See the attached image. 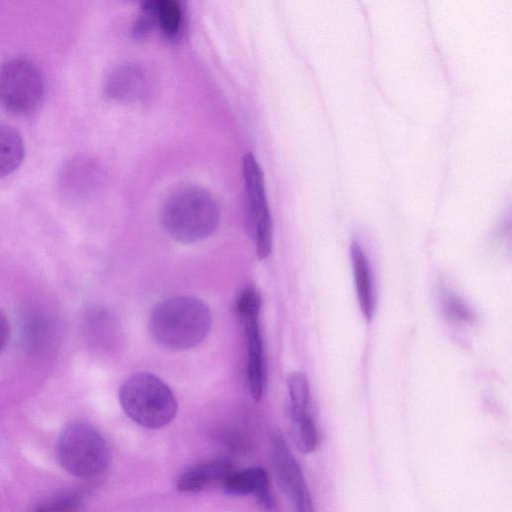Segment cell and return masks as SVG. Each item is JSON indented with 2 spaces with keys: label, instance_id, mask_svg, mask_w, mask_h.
<instances>
[{
  "label": "cell",
  "instance_id": "obj_1",
  "mask_svg": "<svg viewBox=\"0 0 512 512\" xmlns=\"http://www.w3.org/2000/svg\"><path fill=\"white\" fill-rule=\"evenodd\" d=\"M212 315L208 305L193 296H173L159 301L151 310L148 327L160 346L187 350L198 346L210 333Z\"/></svg>",
  "mask_w": 512,
  "mask_h": 512
},
{
  "label": "cell",
  "instance_id": "obj_2",
  "mask_svg": "<svg viewBox=\"0 0 512 512\" xmlns=\"http://www.w3.org/2000/svg\"><path fill=\"white\" fill-rule=\"evenodd\" d=\"M219 207L206 189L188 185L174 191L164 203L161 222L170 237L195 243L212 235L219 224Z\"/></svg>",
  "mask_w": 512,
  "mask_h": 512
},
{
  "label": "cell",
  "instance_id": "obj_3",
  "mask_svg": "<svg viewBox=\"0 0 512 512\" xmlns=\"http://www.w3.org/2000/svg\"><path fill=\"white\" fill-rule=\"evenodd\" d=\"M125 414L140 426L158 429L176 416L178 403L173 391L159 377L138 372L130 375L118 392Z\"/></svg>",
  "mask_w": 512,
  "mask_h": 512
},
{
  "label": "cell",
  "instance_id": "obj_4",
  "mask_svg": "<svg viewBox=\"0 0 512 512\" xmlns=\"http://www.w3.org/2000/svg\"><path fill=\"white\" fill-rule=\"evenodd\" d=\"M58 459L70 474L91 478L104 472L111 460L109 445L93 426L74 422L67 425L57 442Z\"/></svg>",
  "mask_w": 512,
  "mask_h": 512
},
{
  "label": "cell",
  "instance_id": "obj_5",
  "mask_svg": "<svg viewBox=\"0 0 512 512\" xmlns=\"http://www.w3.org/2000/svg\"><path fill=\"white\" fill-rule=\"evenodd\" d=\"M45 92L38 66L23 57H12L0 64V106L7 112L24 116L41 104Z\"/></svg>",
  "mask_w": 512,
  "mask_h": 512
},
{
  "label": "cell",
  "instance_id": "obj_6",
  "mask_svg": "<svg viewBox=\"0 0 512 512\" xmlns=\"http://www.w3.org/2000/svg\"><path fill=\"white\" fill-rule=\"evenodd\" d=\"M260 306V295L254 286H248L241 292L236 305L246 335L249 392L256 401L261 400L265 389L264 351L259 326Z\"/></svg>",
  "mask_w": 512,
  "mask_h": 512
},
{
  "label": "cell",
  "instance_id": "obj_7",
  "mask_svg": "<svg viewBox=\"0 0 512 512\" xmlns=\"http://www.w3.org/2000/svg\"><path fill=\"white\" fill-rule=\"evenodd\" d=\"M242 169L256 254L259 260H263L271 253L273 239L272 219L266 196L264 175L256 158L251 153L243 157Z\"/></svg>",
  "mask_w": 512,
  "mask_h": 512
},
{
  "label": "cell",
  "instance_id": "obj_8",
  "mask_svg": "<svg viewBox=\"0 0 512 512\" xmlns=\"http://www.w3.org/2000/svg\"><path fill=\"white\" fill-rule=\"evenodd\" d=\"M271 460L276 478L291 501L295 512H313L310 492L302 470L281 435L271 442Z\"/></svg>",
  "mask_w": 512,
  "mask_h": 512
},
{
  "label": "cell",
  "instance_id": "obj_9",
  "mask_svg": "<svg viewBox=\"0 0 512 512\" xmlns=\"http://www.w3.org/2000/svg\"><path fill=\"white\" fill-rule=\"evenodd\" d=\"M150 88L146 71L135 64H123L114 68L105 81L108 97L131 102L144 98Z\"/></svg>",
  "mask_w": 512,
  "mask_h": 512
},
{
  "label": "cell",
  "instance_id": "obj_10",
  "mask_svg": "<svg viewBox=\"0 0 512 512\" xmlns=\"http://www.w3.org/2000/svg\"><path fill=\"white\" fill-rule=\"evenodd\" d=\"M224 491L233 496L253 495L265 510H271L274 500L267 472L261 467L233 471L222 483Z\"/></svg>",
  "mask_w": 512,
  "mask_h": 512
},
{
  "label": "cell",
  "instance_id": "obj_11",
  "mask_svg": "<svg viewBox=\"0 0 512 512\" xmlns=\"http://www.w3.org/2000/svg\"><path fill=\"white\" fill-rule=\"evenodd\" d=\"M233 471H235L233 464L227 459L209 460L196 464L181 473L176 487L182 492H198L211 483H223Z\"/></svg>",
  "mask_w": 512,
  "mask_h": 512
},
{
  "label": "cell",
  "instance_id": "obj_12",
  "mask_svg": "<svg viewBox=\"0 0 512 512\" xmlns=\"http://www.w3.org/2000/svg\"><path fill=\"white\" fill-rule=\"evenodd\" d=\"M356 293L364 317L370 321L375 311V297L372 276L367 258L361 246L353 242L350 247Z\"/></svg>",
  "mask_w": 512,
  "mask_h": 512
},
{
  "label": "cell",
  "instance_id": "obj_13",
  "mask_svg": "<svg viewBox=\"0 0 512 512\" xmlns=\"http://www.w3.org/2000/svg\"><path fill=\"white\" fill-rule=\"evenodd\" d=\"M25 154L21 135L10 125L0 122V178L13 173Z\"/></svg>",
  "mask_w": 512,
  "mask_h": 512
},
{
  "label": "cell",
  "instance_id": "obj_14",
  "mask_svg": "<svg viewBox=\"0 0 512 512\" xmlns=\"http://www.w3.org/2000/svg\"><path fill=\"white\" fill-rule=\"evenodd\" d=\"M290 397V416L293 426L308 419L310 414V390L306 376L302 372H294L288 378Z\"/></svg>",
  "mask_w": 512,
  "mask_h": 512
},
{
  "label": "cell",
  "instance_id": "obj_15",
  "mask_svg": "<svg viewBox=\"0 0 512 512\" xmlns=\"http://www.w3.org/2000/svg\"><path fill=\"white\" fill-rule=\"evenodd\" d=\"M156 22L164 33L175 36L182 23V12L177 2L172 0L154 1Z\"/></svg>",
  "mask_w": 512,
  "mask_h": 512
},
{
  "label": "cell",
  "instance_id": "obj_16",
  "mask_svg": "<svg viewBox=\"0 0 512 512\" xmlns=\"http://www.w3.org/2000/svg\"><path fill=\"white\" fill-rule=\"evenodd\" d=\"M67 168L64 183L69 188H91L99 176L97 167L85 160H77Z\"/></svg>",
  "mask_w": 512,
  "mask_h": 512
},
{
  "label": "cell",
  "instance_id": "obj_17",
  "mask_svg": "<svg viewBox=\"0 0 512 512\" xmlns=\"http://www.w3.org/2000/svg\"><path fill=\"white\" fill-rule=\"evenodd\" d=\"M293 427L295 441L298 449L303 454H309L313 452L318 443V435L313 418Z\"/></svg>",
  "mask_w": 512,
  "mask_h": 512
},
{
  "label": "cell",
  "instance_id": "obj_18",
  "mask_svg": "<svg viewBox=\"0 0 512 512\" xmlns=\"http://www.w3.org/2000/svg\"><path fill=\"white\" fill-rule=\"evenodd\" d=\"M82 497L77 494H66L39 505L34 512H77L82 506Z\"/></svg>",
  "mask_w": 512,
  "mask_h": 512
},
{
  "label": "cell",
  "instance_id": "obj_19",
  "mask_svg": "<svg viewBox=\"0 0 512 512\" xmlns=\"http://www.w3.org/2000/svg\"><path fill=\"white\" fill-rule=\"evenodd\" d=\"M444 310L450 318L464 322L473 320L472 311L458 298L449 296L444 301Z\"/></svg>",
  "mask_w": 512,
  "mask_h": 512
},
{
  "label": "cell",
  "instance_id": "obj_20",
  "mask_svg": "<svg viewBox=\"0 0 512 512\" xmlns=\"http://www.w3.org/2000/svg\"><path fill=\"white\" fill-rule=\"evenodd\" d=\"M10 334L9 323L6 316L0 311V350L6 345Z\"/></svg>",
  "mask_w": 512,
  "mask_h": 512
}]
</instances>
